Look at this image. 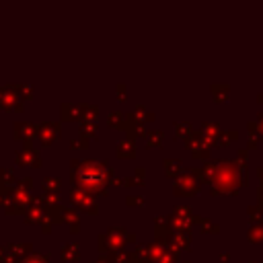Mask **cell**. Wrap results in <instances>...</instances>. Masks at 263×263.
<instances>
[{
    "instance_id": "6da1fadb",
    "label": "cell",
    "mask_w": 263,
    "mask_h": 263,
    "mask_svg": "<svg viewBox=\"0 0 263 263\" xmlns=\"http://www.w3.org/2000/svg\"><path fill=\"white\" fill-rule=\"evenodd\" d=\"M249 238L251 240H261L263 238V224H255L251 228V232H249Z\"/></svg>"
},
{
    "instance_id": "3957f363",
    "label": "cell",
    "mask_w": 263,
    "mask_h": 263,
    "mask_svg": "<svg viewBox=\"0 0 263 263\" xmlns=\"http://www.w3.org/2000/svg\"><path fill=\"white\" fill-rule=\"evenodd\" d=\"M259 199H261V203H263V185L259 187Z\"/></svg>"
},
{
    "instance_id": "7a4b0ae2",
    "label": "cell",
    "mask_w": 263,
    "mask_h": 263,
    "mask_svg": "<svg viewBox=\"0 0 263 263\" xmlns=\"http://www.w3.org/2000/svg\"><path fill=\"white\" fill-rule=\"evenodd\" d=\"M249 214H251V218L253 220H259V222H263V205H251L249 208Z\"/></svg>"
},
{
    "instance_id": "277c9868",
    "label": "cell",
    "mask_w": 263,
    "mask_h": 263,
    "mask_svg": "<svg viewBox=\"0 0 263 263\" xmlns=\"http://www.w3.org/2000/svg\"><path fill=\"white\" fill-rule=\"evenodd\" d=\"M259 173H261V177H263V168H261V171H259Z\"/></svg>"
}]
</instances>
